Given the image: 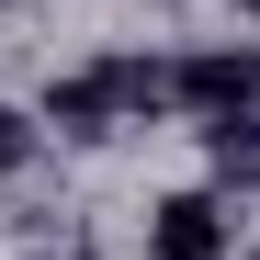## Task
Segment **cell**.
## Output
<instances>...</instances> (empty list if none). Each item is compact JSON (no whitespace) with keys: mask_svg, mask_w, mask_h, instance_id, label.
<instances>
[{"mask_svg":"<svg viewBox=\"0 0 260 260\" xmlns=\"http://www.w3.org/2000/svg\"><path fill=\"white\" fill-rule=\"evenodd\" d=\"M34 124H57V136H102V124H124V113H113V79H102V68H68Z\"/></svg>","mask_w":260,"mask_h":260,"instance_id":"7a4b0ae2","label":"cell"},{"mask_svg":"<svg viewBox=\"0 0 260 260\" xmlns=\"http://www.w3.org/2000/svg\"><path fill=\"white\" fill-rule=\"evenodd\" d=\"M23 158H34V113H23V102H0V170H23Z\"/></svg>","mask_w":260,"mask_h":260,"instance_id":"3957f363","label":"cell"},{"mask_svg":"<svg viewBox=\"0 0 260 260\" xmlns=\"http://www.w3.org/2000/svg\"><path fill=\"white\" fill-rule=\"evenodd\" d=\"M226 249H238L226 192H170V204L147 215V260H226Z\"/></svg>","mask_w":260,"mask_h":260,"instance_id":"6da1fadb","label":"cell"},{"mask_svg":"<svg viewBox=\"0 0 260 260\" xmlns=\"http://www.w3.org/2000/svg\"><path fill=\"white\" fill-rule=\"evenodd\" d=\"M249 260H260V249H249Z\"/></svg>","mask_w":260,"mask_h":260,"instance_id":"5b68a950","label":"cell"},{"mask_svg":"<svg viewBox=\"0 0 260 260\" xmlns=\"http://www.w3.org/2000/svg\"><path fill=\"white\" fill-rule=\"evenodd\" d=\"M238 12H249V23H260V0H238Z\"/></svg>","mask_w":260,"mask_h":260,"instance_id":"277c9868","label":"cell"}]
</instances>
